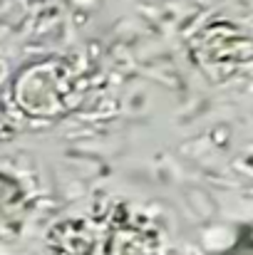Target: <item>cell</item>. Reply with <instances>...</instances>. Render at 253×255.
I'll return each instance as SVG.
<instances>
[{
  "instance_id": "cell-1",
  "label": "cell",
  "mask_w": 253,
  "mask_h": 255,
  "mask_svg": "<svg viewBox=\"0 0 253 255\" xmlns=\"http://www.w3.org/2000/svg\"><path fill=\"white\" fill-rule=\"evenodd\" d=\"M45 255H162V238L134 208L99 203L60 221L45 238Z\"/></svg>"
},
{
  "instance_id": "cell-2",
  "label": "cell",
  "mask_w": 253,
  "mask_h": 255,
  "mask_svg": "<svg viewBox=\"0 0 253 255\" xmlns=\"http://www.w3.org/2000/svg\"><path fill=\"white\" fill-rule=\"evenodd\" d=\"M27 216V198L17 181L0 173V238H12L20 233Z\"/></svg>"
},
{
  "instance_id": "cell-3",
  "label": "cell",
  "mask_w": 253,
  "mask_h": 255,
  "mask_svg": "<svg viewBox=\"0 0 253 255\" xmlns=\"http://www.w3.org/2000/svg\"><path fill=\"white\" fill-rule=\"evenodd\" d=\"M226 255H253V226L241 233V238L236 241V246Z\"/></svg>"
}]
</instances>
